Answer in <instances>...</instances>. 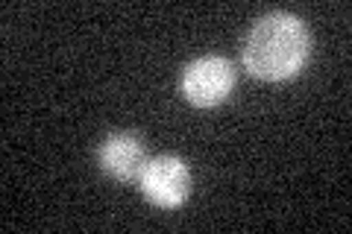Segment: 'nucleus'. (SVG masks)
<instances>
[{"mask_svg": "<svg viewBox=\"0 0 352 234\" xmlns=\"http://www.w3.org/2000/svg\"><path fill=\"white\" fill-rule=\"evenodd\" d=\"M244 68L264 82H285L305 71L311 59V30L291 12L258 18L241 47Z\"/></svg>", "mask_w": 352, "mask_h": 234, "instance_id": "1", "label": "nucleus"}, {"mask_svg": "<svg viewBox=\"0 0 352 234\" xmlns=\"http://www.w3.org/2000/svg\"><path fill=\"white\" fill-rule=\"evenodd\" d=\"M235 91V65L226 56L208 53L194 59L182 73V94L197 108H214Z\"/></svg>", "mask_w": 352, "mask_h": 234, "instance_id": "2", "label": "nucleus"}, {"mask_svg": "<svg viewBox=\"0 0 352 234\" xmlns=\"http://www.w3.org/2000/svg\"><path fill=\"white\" fill-rule=\"evenodd\" d=\"M141 194H144L147 202H153L156 208H179L191 194V170L188 164L176 155H159V159H150L144 173H141Z\"/></svg>", "mask_w": 352, "mask_h": 234, "instance_id": "3", "label": "nucleus"}, {"mask_svg": "<svg viewBox=\"0 0 352 234\" xmlns=\"http://www.w3.org/2000/svg\"><path fill=\"white\" fill-rule=\"evenodd\" d=\"M97 161H100V170L115 182H138L150 159L144 141L135 132H112L97 150Z\"/></svg>", "mask_w": 352, "mask_h": 234, "instance_id": "4", "label": "nucleus"}]
</instances>
